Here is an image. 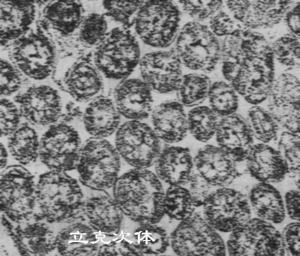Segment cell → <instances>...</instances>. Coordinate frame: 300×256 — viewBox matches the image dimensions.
<instances>
[{
	"mask_svg": "<svg viewBox=\"0 0 300 256\" xmlns=\"http://www.w3.org/2000/svg\"><path fill=\"white\" fill-rule=\"evenodd\" d=\"M220 42L226 81L252 106L266 100L276 77L274 54L265 36L243 26Z\"/></svg>",
	"mask_w": 300,
	"mask_h": 256,
	"instance_id": "obj_1",
	"label": "cell"
},
{
	"mask_svg": "<svg viewBox=\"0 0 300 256\" xmlns=\"http://www.w3.org/2000/svg\"><path fill=\"white\" fill-rule=\"evenodd\" d=\"M112 192L123 214L139 225L156 224L164 216L162 181L148 168H132L119 176Z\"/></svg>",
	"mask_w": 300,
	"mask_h": 256,
	"instance_id": "obj_2",
	"label": "cell"
},
{
	"mask_svg": "<svg viewBox=\"0 0 300 256\" xmlns=\"http://www.w3.org/2000/svg\"><path fill=\"white\" fill-rule=\"evenodd\" d=\"M34 216L52 224L67 223L82 216L84 194L78 181L67 172L50 170L38 176Z\"/></svg>",
	"mask_w": 300,
	"mask_h": 256,
	"instance_id": "obj_3",
	"label": "cell"
},
{
	"mask_svg": "<svg viewBox=\"0 0 300 256\" xmlns=\"http://www.w3.org/2000/svg\"><path fill=\"white\" fill-rule=\"evenodd\" d=\"M121 159L106 138L90 137L82 144L76 169L80 182L90 190L112 188L120 176Z\"/></svg>",
	"mask_w": 300,
	"mask_h": 256,
	"instance_id": "obj_4",
	"label": "cell"
},
{
	"mask_svg": "<svg viewBox=\"0 0 300 256\" xmlns=\"http://www.w3.org/2000/svg\"><path fill=\"white\" fill-rule=\"evenodd\" d=\"M93 58L94 66L102 76L122 80L128 78L138 66L140 46L128 28H115L96 47Z\"/></svg>",
	"mask_w": 300,
	"mask_h": 256,
	"instance_id": "obj_5",
	"label": "cell"
},
{
	"mask_svg": "<svg viewBox=\"0 0 300 256\" xmlns=\"http://www.w3.org/2000/svg\"><path fill=\"white\" fill-rule=\"evenodd\" d=\"M180 17L178 6L172 1H144L134 18V28L144 44L164 48L174 43Z\"/></svg>",
	"mask_w": 300,
	"mask_h": 256,
	"instance_id": "obj_6",
	"label": "cell"
},
{
	"mask_svg": "<svg viewBox=\"0 0 300 256\" xmlns=\"http://www.w3.org/2000/svg\"><path fill=\"white\" fill-rule=\"evenodd\" d=\"M174 50L188 68L210 72L221 58V42L208 25L192 21L180 29Z\"/></svg>",
	"mask_w": 300,
	"mask_h": 256,
	"instance_id": "obj_7",
	"label": "cell"
},
{
	"mask_svg": "<svg viewBox=\"0 0 300 256\" xmlns=\"http://www.w3.org/2000/svg\"><path fill=\"white\" fill-rule=\"evenodd\" d=\"M24 166H8L0 174V209L15 223L32 217L36 206V182Z\"/></svg>",
	"mask_w": 300,
	"mask_h": 256,
	"instance_id": "obj_8",
	"label": "cell"
},
{
	"mask_svg": "<svg viewBox=\"0 0 300 256\" xmlns=\"http://www.w3.org/2000/svg\"><path fill=\"white\" fill-rule=\"evenodd\" d=\"M162 142L151 126L128 120L116 132L114 146L121 158L133 168H148L160 154Z\"/></svg>",
	"mask_w": 300,
	"mask_h": 256,
	"instance_id": "obj_9",
	"label": "cell"
},
{
	"mask_svg": "<svg viewBox=\"0 0 300 256\" xmlns=\"http://www.w3.org/2000/svg\"><path fill=\"white\" fill-rule=\"evenodd\" d=\"M170 240L172 251L178 256L226 255L222 238L198 212L180 221Z\"/></svg>",
	"mask_w": 300,
	"mask_h": 256,
	"instance_id": "obj_10",
	"label": "cell"
},
{
	"mask_svg": "<svg viewBox=\"0 0 300 256\" xmlns=\"http://www.w3.org/2000/svg\"><path fill=\"white\" fill-rule=\"evenodd\" d=\"M226 248L230 256H284L282 234L270 222L250 218L231 232Z\"/></svg>",
	"mask_w": 300,
	"mask_h": 256,
	"instance_id": "obj_11",
	"label": "cell"
},
{
	"mask_svg": "<svg viewBox=\"0 0 300 256\" xmlns=\"http://www.w3.org/2000/svg\"><path fill=\"white\" fill-rule=\"evenodd\" d=\"M82 145L72 126L58 122L49 126L40 138L39 158L50 170L71 171L76 169Z\"/></svg>",
	"mask_w": 300,
	"mask_h": 256,
	"instance_id": "obj_12",
	"label": "cell"
},
{
	"mask_svg": "<svg viewBox=\"0 0 300 256\" xmlns=\"http://www.w3.org/2000/svg\"><path fill=\"white\" fill-rule=\"evenodd\" d=\"M202 216L217 231L228 232L241 226L251 216L248 196L228 186L212 191L204 205Z\"/></svg>",
	"mask_w": 300,
	"mask_h": 256,
	"instance_id": "obj_13",
	"label": "cell"
},
{
	"mask_svg": "<svg viewBox=\"0 0 300 256\" xmlns=\"http://www.w3.org/2000/svg\"><path fill=\"white\" fill-rule=\"evenodd\" d=\"M10 53L13 64L22 74L38 80L51 75L56 60L52 41L38 32H31L14 41Z\"/></svg>",
	"mask_w": 300,
	"mask_h": 256,
	"instance_id": "obj_14",
	"label": "cell"
},
{
	"mask_svg": "<svg viewBox=\"0 0 300 256\" xmlns=\"http://www.w3.org/2000/svg\"><path fill=\"white\" fill-rule=\"evenodd\" d=\"M182 64L174 50L148 52L141 57V78L152 91L168 94L176 92L184 74Z\"/></svg>",
	"mask_w": 300,
	"mask_h": 256,
	"instance_id": "obj_15",
	"label": "cell"
},
{
	"mask_svg": "<svg viewBox=\"0 0 300 256\" xmlns=\"http://www.w3.org/2000/svg\"><path fill=\"white\" fill-rule=\"evenodd\" d=\"M22 118L32 126H50L62 115V102L58 91L45 84L34 85L14 98Z\"/></svg>",
	"mask_w": 300,
	"mask_h": 256,
	"instance_id": "obj_16",
	"label": "cell"
},
{
	"mask_svg": "<svg viewBox=\"0 0 300 256\" xmlns=\"http://www.w3.org/2000/svg\"><path fill=\"white\" fill-rule=\"evenodd\" d=\"M300 80L294 75L284 72L276 78L266 99L267 110L280 126L300 134Z\"/></svg>",
	"mask_w": 300,
	"mask_h": 256,
	"instance_id": "obj_17",
	"label": "cell"
},
{
	"mask_svg": "<svg viewBox=\"0 0 300 256\" xmlns=\"http://www.w3.org/2000/svg\"><path fill=\"white\" fill-rule=\"evenodd\" d=\"M294 3L287 0L225 2L230 14L242 26L252 30L272 28L279 24Z\"/></svg>",
	"mask_w": 300,
	"mask_h": 256,
	"instance_id": "obj_18",
	"label": "cell"
},
{
	"mask_svg": "<svg viewBox=\"0 0 300 256\" xmlns=\"http://www.w3.org/2000/svg\"><path fill=\"white\" fill-rule=\"evenodd\" d=\"M90 190L84 199L82 215L102 240L118 236L124 215L114 197L106 190Z\"/></svg>",
	"mask_w": 300,
	"mask_h": 256,
	"instance_id": "obj_19",
	"label": "cell"
},
{
	"mask_svg": "<svg viewBox=\"0 0 300 256\" xmlns=\"http://www.w3.org/2000/svg\"><path fill=\"white\" fill-rule=\"evenodd\" d=\"M7 232L16 247L22 255H42L56 248V234L50 224L34 216L19 222L16 226L8 222Z\"/></svg>",
	"mask_w": 300,
	"mask_h": 256,
	"instance_id": "obj_20",
	"label": "cell"
},
{
	"mask_svg": "<svg viewBox=\"0 0 300 256\" xmlns=\"http://www.w3.org/2000/svg\"><path fill=\"white\" fill-rule=\"evenodd\" d=\"M152 90L141 78L120 80L113 92V101L118 112L128 120H143L153 109Z\"/></svg>",
	"mask_w": 300,
	"mask_h": 256,
	"instance_id": "obj_21",
	"label": "cell"
},
{
	"mask_svg": "<svg viewBox=\"0 0 300 256\" xmlns=\"http://www.w3.org/2000/svg\"><path fill=\"white\" fill-rule=\"evenodd\" d=\"M231 156L218 146L207 144L200 148L194 158L196 172L212 186L225 187L240 176Z\"/></svg>",
	"mask_w": 300,
	"mask_h": 256,
	"instance_id": "obj_22",
	"label": "cell"
},
{
	"mask_svg": "<svg viewBox=\"0 0 300 256\" xmlns=\"http://www.w3.org/2000/svg\"><path fill=\"white\" fill-rule=\"evenodd\" d=\"M56 248L62 255H98L102 242L100 235L82 215L66 223L57 233Z\"/></svg>",
	"mask_w": 300,
	"mask_h": 256,
	"instance_id": "obj_23",
	"label": "cell"
},
{
	"mask_svg": "<svg viewBox=\"0 0 300 256\" xmlns=\"http://www.w3.org/2000/svg\"><path fill=\"white\" fill-rule=\"evenodd\" d=\"M218 146L236 162L244 161L254 136L248 120L234 113L220 118L215 134Z\"/></svg>",
	"mask_w": 300,
	"mask_h": 256,
	"instance_id": "obj_24",
	"label": "cell"
},
{
	"mask_svg": "<svg viewBox=\"0 0 300 256\" xmlns=\"http://www.w3.org/2000/svg\"><path fill=\"white\" fill-rule=\"evenodd\" d=\"M244 161L248 172L258 182L278 183L289 173L288 164L280 152L268 144H253Z\"/></svg>",
	"mask_w": 300,
	"mask_h": 256,
	"instance_id": "obj_25",
	"label": "cell"
},
{
	"mask_svg": "<svg viewBox=\"0 0 300 256\" xmlns=\"http://www.w3.org/2000/svg\"><path fill=\"white\" fill-rule=\"evenodd\" d=\"M150 117L151 126L162 142L177 143L188 133L187 113L178 100L166 101L153 108Z\"/></svg>",
	"mask_w": 300,
	"mask_h": 256,
	"instance_id": "obj_26",
	"label": "cell"
},
{
	"mask_svg": "<svg viewBox=\"0 0 300 256\" xmlns=\"http://www.w3.org/2000/svg\"><path fill=\"white\" fill-rule=\"evenodd\" d=\"M154 166V173L162 182L184 186L194 171V158L188 148L166 146L162 147Z\"/></svg>",
	"mask_w": 300,
	"mask_h": 256,
	"instance_id": "obj_27",
	"label": "cell"
},
{
	"mask_svg": "<svg viewBox=\"0 0 300 256\" xmlns=\"http://www.w3.org/2000/svg\"><path fill=\"white\" fill-rule=\"evenodd\" d=\"M121 118L113 100L101 95L89 102L82 117L86 132L99 138L115 134L122 124Z\"/></svg>",
	"mask_w": 300,
	"mask_h": 256,
	"instance_id": "obj_28",
	"label": "cell"
},
{
	"mask_svg": "<svg viewBox=\"0 0 300 256\" xmlns=\"http://www.w3.org/2000/svg\"><path fill=\"white\" fill-rule=\"evenodd\" d=\"M102 76L94 64L82 61L68 69L62 84L66 91L76 101L90 102L100 96L104 88Z\"/></svg>",
	"mask_w": 300,
	"mask_h": 256,
	"instance_id": "obj_29",
	"label": "cell"
},
{
	"mask_svg": "<svg viewBox=\"0 0 300 256\" xmlns=\"http://www.w3.org/2000/svg\"><path fill=\"white\" fill-rule=\"evenodd\" d=\"M0 44L18 40L26 35L36 17L34 2L0 1Z\"/></svg>",
	"mask_w": 300,
	"mask_h": 256,
	"instance_id": "obj_30",
	"label": "cell"
},
{
	"mask_svg": "<svg viewBox=\"0 0 300 256\" xmlns=\"http://www.w3.org/2000/svg\"><path fill=\"white\" fill-rule=\"evenodd\" d=\"M252 211L258 218L278 224L286 216L283 198L272 184L258 182L251 188L248 196Z\"/></svg>",
	"mask_w": 300,
	"mask_h": 256,
	"instance_id": "obj_31",
	"label": "cell"
},
{
	"mask_svg": "<svg viewBox=\"0 0 300 256\" xmlns=\"http://www.w3.org/2000/svg\"><path fill=\"white\" fill-rule=\"evenodd\" d=\"M46 22L62 36H68L79 28L84 18L80 2L56 0L48 4L42 11Z\"/></svg>",
	"mask_w": 300,
	"mask_h": 256,
	"instance_id": "obj_32",
	"label": "cell"
},
{
	"mask_svg": "<svg viewBox=\"0 0 300 256\" xmlns=\"http://www.w3.org/2000/svg\"><path fill=\"white\" fill-rule=\"evenodd\" d=\"M40 145L36 131L28 122L22 124L8 138V152L23 166L32 164L39 158Z\"/></svg>",
	"mask_w": 300,
	"mask_h": 256,
	"instance_id": "obj_33",
	"label": "cell"
},
{
	"mask_svg": "<svg viewBox=\"0 0 300 256\" xmlns=\"http://www.w3.org/2000/svg\"><path fill=\"white\" fill-rule=\"evenodd\" d=\"M130 239L140 256L161 254L170 246L168 232L156 224L140 225Z\"/></svg>",
	"mask_w": 300,
	"mask_h": 256,
	"instance_id": "obj_34",
	"label": "cell"
},
{
	"mask_svg": "<svg viewBox=\"0 0 300 256\" xmlns=\"http://www.w3.org/2000/svg\"><path fill=\"white\" fill-rule=\"evenodd\" d=\"M212 84L210 78L204 74H184L176 91L177 100L184 107L200 106L208 98Z\"/></svg>",
	"mask_w": 300,
	"mask_h": 256,
	"instance_id": "obj_35",
	"label": "cell"
},
{
	"mask_svg": "<svg viewBox=\"0 0 300 256\" xmlns=\"http://www.w3.org/2000/svg\"><path fill=\"white\" fill-rule=\"evenodd\" d=\"M187 118L188 132L202 142L215 136L220 118L210 106L200 105L192 108Z\"/></svg>",
	"mask_w": 300,
	"mask_h": 256,
	"instance_id": "obj_36",
	"label": "cell"
},
{
	"mask_svg": "<svg viewBox=\"0 0 300 256\" xmlns=\"http://www.w3.org/2000/svg\"><path fill=\"white\" fill-rule=\"evenodd\" d=\"M163 205L164 215L179 221L192 215L196 208L188 189L182 186H170L165 192Z\"/></svg>",
	"mask_w": 300,
	"mask_h": 256,
	"instance_id": "obj_37",
	"label": "cell"
},
{
	"mask_svg": "<svg viewBox=\"0 0 300 256\" xmlns=\"http://www.w3.org/2000/svg\"><path fill=\"white\" fill-rule=\"evenodd\" d=\"M208 98L209 106L220 118L236 113L238 108V94L226 81L212 83Z\"/></svg>",
	"mask_w": 300,
	"mask_h": 256,
	"instance_id": "obj_38",
	"label": "cell"
},
{
	"mask_svg": "<svg viewBox=\"0 0 300 256\" xmlns=\"http://www.w3.org/2000/svg\"><path fill=\"white\" fill-rule=\"evenodd\" d=\"M248 117L254 138L260 142L268 144L277 139L280 126L266 108L252 106L248 112Z\"/></svg>",
	"mask_w": 300,
	"mask_h": 256,
	"instance_id": "obj_39",
	"label": "cell"
},
{
	"mask_svg": "<svg viewBox=\"0 0 300 256\" xmlns=\"http://www.w3.org/2000/svg\"><path fill=\"white\" fill-rule=\"evenodd\" d=\"M270 46L276 60L288 68L300 66V37L292 34L282 35L274 40Z\"/></svg>",
	"mask_w": 300,
	"mask_h": 256,
	"instance_id": "obj_40",
	"label": "cell"
},
{
	"mask_svg": "<svg viewBox=\"0 0 300 256\" xmlns=\"http://www.w3.org/2000/svg\"><path fill=\"white\" fill-rule=\"evenodd\" d=\"M108 23L105 16L92 13L84 17L79 28L78 38L90 46L97 47L106 36Z\"/></svg>",
	"mask_w": 300,
	"mask_h": 256,
	"instance_id": "obj_41",
	"label": "cell"
},
{
	"mask_svg": "<svg viewBox=\"0 0 300 256\" xmlns=\"http://www.w3.org/2000/svg\"><path fill=\"white\" fill-rule=\"evenodd\" d=\"M144 0H104L102 6L106 14L114 21L122 24V27L130 28Z\"/></svg>",
	"mask_w": 300,
	"mask_h": 256,
	"instance_id": "obj_42",
	"label": "cell"
},
{
	"mask_svg": "<svg viewBox=\"0 0 300 256\" xmlns=\"http://www.w3.org/2000/svg\"><path fill=\"white\" fill-rule=\"evenodd\" d=\"M300 144L299 134L285 130L278 137L277 149L288 164V174L294 176L300 174Z\"/></svg>",
	"mask_w": 300,
	"mask_h": 256,
	"instance_id": "obj_43",
	"label": "cell"
},
{
	"mask_svg": "<svg viewBox=\"0 0 300 256\" xmlns=\"http://www.w3.org/2000/svg\"><path fill=\"white\" fill-rule=\"evenodd\" d=\"M183 10L194 21H202L210 19L222 10L224 2L222 0H180Z\"/></svg>",
	"mask_w": 300,
	"mask_h": 256,
	"instance_id": "obj_44",
	"label": "cell"
},
{
	"mask_svg": "<svg viewBox=\"0 0 300 256\" xmlns=\"http://www.w3.org/2000/svg\"><path fill=\"white\" fill-rule=\"evenodd\" d=\"M0 136L8 137L20 126L22 116L18 104L6 98L0 99Z\"/></svg>",
	"mask_w": 300,
	"mask_h": 256,
	"instance_id": "obj_45",
	"label": "cell"
},
{
	"mask_svg": "<svg viewBox=\"0 0 300 256\" xmlns=\"http://www.w3.org/2000/svg\"><path fill=\"white\" fill-rule=\"evenodd\" d=\"M0 96L5 98L20 88L23 74L14 64L3 58L0 59Z\"/></svg>",
	"mask_w": 300,
	"mask_h": 256,
	"instance_id": "obj_46",
	"label": "cell"
},
{
	"mask_svg": "<svg viewBox=\"0 0 300 256\" xmlns=\"http://www.w3.org/2000/svg\"><path fill=\"white\" fill-rule=\"evenodd\" d=\"M208 26L214 34L218 38H224L230 36L243 27L229 12L222 10L210 20Z\"/></svg>",
	"mask_w": 300,
	"mask_h": 256,
	"instance_id": "obj_47",
	"label": "cell"
},
{
	"mask_svg": "<svg viewBox=\"0 0 300 256\" xmlns=\"http://www.w3.org/2000/svg\"><path fill=\"white\" fill-rule=\"evenodd\" d=\"M186 184L196 208L204 205L206 198L214 190L197 172H192Z\"/></svg>",
	"mask_w": 300,
	"mask_h": 256,
	"instance_id": "obj_48",
	"label": "cell"
},
{
	"mask_svg": "<svg viewBox=\"0 0 300 256\" xmlns=\"http://www.w3.org/2000/svg\"><path fill=\"white\" fill-rule=\"evenodd\" d=\"M98 255L140 256L131 239L122 236L102 244Z\"/></svg>",
	"mask_w": 300,
	"mask_h": 256,
	"instance_id": "obj_49",
	"label": "cell"
},
{
	"mask_svg": "<svg viewBox=\"0 0 300 256\" xmlns=\"http://www.w3.org/2000/svg\"><path fill=\"white\" fill-rule=\"evenodd\" d=\"M300 222L298 221L290 223L284 228L281 234L285 254L300 256Z\"/></svg>",
	"mask_w": 300,
	"mask_h": 256,
	"instance_id": "obj_50",
	"label": "cell"
},
{
	"mask_svg": "<svg viewBox=\"0 0 300 256\" xmlns=\"http://www.w3.org/2000/svg\"><path fill=\"white\" fill-rule=\"evenodd\" d=\"M300 190H292L287 192L284 196V204L286 212L290 218L300 222Z\"/></svg>",
	"mask_w": 300,
	"mask_h": 256,
	"instance_id": "obj_51",
	"label": "cell"
},
{
	"mask_svg": "<svg viewBox=\"0 0 300 256\" xmlns=\"http://www.w3.org/2000/svg\"><path fill=\"white\" fill-rule=\"evenodd\" d=\"M300 1L294 3L286 12L284 19L290 29L291 34L300 37Z\"/></svg>",
	"mask_w": 300,
	"mask_h": 256,
	"instance_id": "obj_52",
	"label": "cell"
},
{
	"mask_svg": "<svg viewBox=\"0 0 300 256\" xmlns=\"http://www.w3.org/2000/svg\"><path fill=\"white\" fill-rule=\"evenodd\" d=\"M8 150L4 144H0V168L3 170L6 167L8 158Z\"/></svg>",
	"mask_w": 300,
	"mask_h": 256,
	"instance_id": "obj_53",
	"label": "cell"
}]
</instances>
